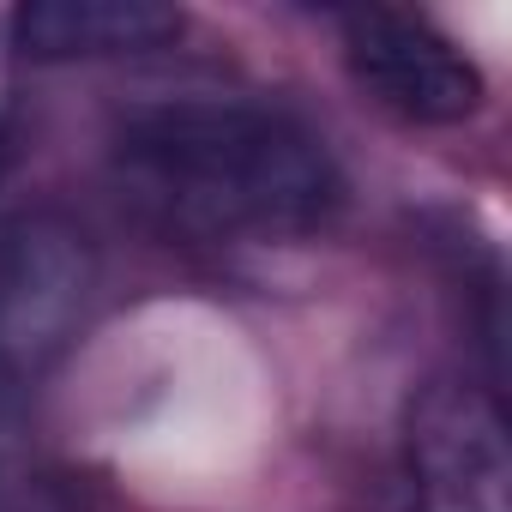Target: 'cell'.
<instances>
[{
	"instance_id": "5b68a950",
	"label": "cell",
	"mask_w": 512,
	"mask_h": 512,
	"mask_svg": "<svg viewBox=\"0 0 512 512\" xmlns=\"http://www.w3.org/2000/svg\"><path fill=\"white\" fill-rule=\"evenodd\" d=\"M181 31L175 7L157 0H31L13 13V43L31 61H91V55H139Z\"/></svg>"
},
{
	"instance_id": "7a4b0ae2",
	"label": "cell",
	"mask_w": 512,
	"mask_h": 512,
	"mask_svg": "<svg viewBox=\"0 0 512 512\" xmlns=\"http://www.w3.org/2000/svg\"><path fill=\"white\" fill-rule=\"evenodd\" d=\"M97 260L67 217H13L0 223V362L31 374L55 362L91 308Z\"/></svg>"
},
{
	"instance_id": "6da1fadb",
	"label": "cell",
	"mask_w": 512,
	"mask_h": 512,
	"mask_svg": "<svg viewBox=\"0 0 512 512\" xmlns=\"http://www.w3.org/2000/svg\"><path fill=\"white\" fill-rule=\"evenodd\" d=\"M121 187L169 229L205 241H296L338 211L326 145L253 97H169L115 127Z\"/></svg>"
},
{
	"instance_id": "277c9868",
	"label": "cell",
	"mask_w": 512,
	"mask_h": 512,
	"mask_svg": "<svg viewBox=\"0 0 512 512\" xmlns=\"http://www.w3.org/2000/svg\"><path fill=\"white\" fill-rule=\"evenodd\" d=\"M410 512H512V458L494 398L434 380L410 404Z\"/></svg>"
},
{
	"instance_id": "3957f363",
	"label": "cell",
	"mask_w": 512,
	"mask_h": 512,
	"mask_svg": "<svg viewBox=\"0 0 512 512\" xmlns=\"http://www.w3.org/2000/svg\"><path fill=\"white\" fill-rule=\"evenodd\" d=\"M344 61H350V79L398 121L452 127V121H470L482 109L476 61L416 13H392V7L350 13L344 19Z\"/></svg>"
}]
</instances>
